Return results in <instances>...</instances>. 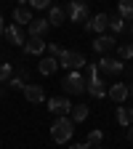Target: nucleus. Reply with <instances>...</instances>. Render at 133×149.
I'll return each mask as SVG.
<instances>
[{
  "mask_svg": "<svg viewBox=\"0 0 133 149\" xmlns=\"http://www.w3.org/2000/svg\"><path fill=\"white\" fill-rule=\"evenodd\" d=\"M128 96H130V99H133V83H130V85H128Z\"/></svg>",
  "mask_w": 133,
  "mask_h": 149,
  "instance_id": "nucleus-30",
  "label": "nucleus"
},
{
  "mask_svg": "<svg viewBox=\"0 0 133 149\" xmlns=\"http://www.w3.org/2000/svg\"><path fill=\"white\" fill-rule=\"evenodd\" d=\"M24 99L29 101V104H40L43 99H45V91H43V85H35V83H27L24 88Z\"/></svg>",
  "mask_w": 133,
  "mask_h": 149,
  "instance_id": "nucleus-10",
  "label": "nucleus"
},
{
  "mask_svg": "<svg viewBox=\"0 0 133 149\" xmlns=\"http://www.w3.org/2000/svg\"><path fill=\"white\" fill-rule=\"evenodd\" d=\"M3 37H6L8 43H13V45H24V40H27L24 29L19 27V24H8V27L3 29Z\"/></svg>",
  "mask_w": 133,
  "mask_h": 149,
  "instance_id": "nucleus-7",
  "label": "nucleus"
},
{
  "mask_svg": "<svg viewBox=\"0 0 133 149\" xmlns=\"http://www.w3.org/2000/svg\"><path fill=\"white\" fill-rule=\"evenodd\" d=\"M48 109L53 112L56 117H67V115H69V109H72V101L64 99V96H61V99H59V96H53V99H48Z\"/></svg>",
  "mask_w": 133,
  "mask_h": 149,
  "instance_id": "nucleus-6",
  "label": "nucleus"
},
{
  "mask_svg": "<svg viewBox=\"0 0 133 149\" xmlns=\"http://www.w3.org/2000/svg\"><path fill=\"white\" fill-rule=\"evenodd\" d=\"M48 29H51L48 19H32V22L27 24V32H29V37H43Z\"/></svg>",
  "mask_w": 133,
  "mask_h": 149,
  "instance_id": "nucleus-14",
  "label": "nucleus"
},
{
  "mask_svg": "<svg viewBox=\"0 0 133 149\" xmlns=\"http://www.w3.org/2000/svg\"><path fill=\"white\" fill-rule=\"evenodd\" d=\"M11 77H13V67H11V64H0V83L8 85Z\"/></svg>",
  "mask_w": 133,
  "mask_h": 149,
  "instance_id": "nucleus-24",
  "label": "nucleus"
},
{
  "mask_svg": "<svg viewBox=\"0 0 133 149\" xmlns=\"http://www.w3.org/2000/svg\"><path fill=\"white\" fill-rule=\"evenodd\" d=\"M109 29H112V32H117V35L125 32V19L117 16V13H115V16H109Z\"/></svg>",
  "mask_w": 133,
  "mask_h": 149,
  "instance_id": "nucleus-22",
  "label": "nucleus"
},
{
  "mask_svg": "<svg viewBox=\"0 0 133 149\" xmlns=\"http://www.w3.org/2000/svg\"><path fill=\"white\" fill-rule=\"evenodd\" d=\"M107 96L115 101V104H125V99H128V85H123V83H112V85L107 88Z\"/></svg>",
  "mask_w": 133,
  "mask_h": 149,
  "instance_id": "nucleus-11",
  "label": "nucleus"
},
{
  "mask_svg": "<svg viewBox=\"0 0 133 149\" xmlns=\"http://www.w3.org/2000/svg\"><path fill=\"white\" fill-rule=\"evenodd\" d=\"M85 91L91 93L93 99H104L107 96V83L99 77V67L88 64V80H85Z\"/></svg>",
  "mask_w": 133,
  "mask_h": 149,
  "instance_id": "nucleus-2",
  "label": "nucleus"
},
{
  "mask_svg": "<svg viewBox=\"0 0 133 149\" xmlns=\"http://www.w3.org/2000/svg\"><path fill=\"white\" fill-rule=\"evenodd\" d=\"M45 48H48V53L53 56V59H59V56H61V48H59V43H45Z\"/></svg>",
  "mask_w": 133,
  "mask_h": 149,
  "instance_id": "nucleus-26",
  "label": "nucleus"
},
{
  "mask_svg": "<svg viewBox=\"0 0 133 149\" xmlns=\"http://www.w3.org/2000/svg\"><path fill=\"white\" fill-rule=\"evenodd\" d=\"M117 123H120L123 128L133 125V107H125V104L117 107Z\"/></svg>",
  "mask_w": 133,
  "mask_h": 149,
  "instance_id": "nucleus-18",
  "label": "nucleus"
},
{
  "mask_svg": "<svg viewBox=\"0 0 133 149\" xmlns=\"http://www.w3.org/2000/svg\"><path fill=\"white\" fill-rule=\"evenodd\" d=\"M3 29H6V24H3V16H0V40H3Z\"/></svg>",
  "mask_w": 133,
  "mask_h": 149,
  "instance_id": "nucleus-29",
  "label": "nucleus"
},
{
  "mask_svg": "<svg viewBox=\"0 0 133 149\" xmlns=\"http://www.w3.org/2000/svg\"><path fill=\"white\" fill-rule=\"evenodd\" d=\"M69 149H91V146H88V144H85V141H83V144H72V146H69Z\"/></svg>",
  "mask_w": 133,
  "mask_h": 149,
  "instance_id": "nucleus-27",
  "label": "nucleus"
},
{
  "mask_svg": "<svg viewBox=\"0 0 133 149\" xmlns=\"http://www.w3.org/2000/svg\"><path fill=\"white\" fill-rule=\"evenodd\" d=\"M32 22V8L29 6H24V3H19V6H13V24H29Z\"/></svg>",
  "mask_w": 133,
  "mask_h": 149,
  "instance_id": "nucleus-12",
  "label": "nucleus"
},
{
  "mask_svg": "<svg viewBox=\"0 0 133 149\" xmlns=\"http://www.w3.org/2000/svg\"><path fill=\"white\" fill-rule=\"evenodd\" d=\"M56 69H59V59H53V56H45V59L37 61V72L45 74V77H48V74H53Z\"/></svg>",
  "mask_w": 133,
  "mask_h": 149,
  "instance_id": "nucleus-16",
  "label": "nucleus"
},
{
  "mask_svg": "<svg viewBox=\"0 0 133 149\" xmlns=\"http://www.w3.org/2000/svg\"><path fill=\"white\" fill-rule=\"evenodd\" d=\"M85 29H91V32H104V29H109V16L107 13H96L91 19V22H85Z\"/></svg>",
  "mask_w": 133,
  "mask_h": 149,
  "instance_id": "nucleus-13",
  "label": "nucleus"
},
{
  "mask_svg": "<svg viewBox=\"0 0 133 149\" xmlns=\"http://www.w3.org/2000/svg\"><path fill=\"white\" fill-rule=\"evenodd\" d=\"M43 51H45V40H43V37H27V40H24V53L40 56Z\"/></svg>",
  "mask_w": 133,
  "mask_h": 149,
  "instance_id": "nucleus-15",
  "label": "nucleus"
},
{
  "mask_svg": "<svg viewBox=\"0 0 133 149\" xmlns=\"http://www.w3.org/2000/svg\"><path fill=\"white\" fill-rule=\"evenodd\" d=\"M115 48H117V40L112 35H99L96 40H93V51H96V53H109Z\"/></svg>",
  "mask_w": 133,
  "mask_h": 149,
  "instance_id": "nucleus-9",
  "label": "nucleus"
},
{
  "mask_svg": "<svg viewBox=\"0 0 133 149\" xmlns=\"http://www.w3.org/2000/svg\"><path fill=\"white\" fill-rule=\"evenodd\" d=\"M88 104H72V109H69V120L72 123H83V120H88Z\"/></svg>",
  "mask_w": 133,
  "mask_h": 149,
  "instance_id": "nucleus-17",
  "label": "nucleus"
},
{
  "mask_svg": "<svg viewBox=\"0 0 133 149\" xmlns=\"http://www.w3.org/2000/svg\"><path fill=\"white\" fill-rule=\"evenodd\" d=\"M72 133H75V123L69 117H56L53 120V125H51V139L56 144H67L72 139Z\"/></svg>",
  "mask_w": 133,
  "mask_h": 149,
  "instance_id": "nucleus-1",
  "label": "nucleus"
},
{
  "mask_svg": "<svg viewBox=\"0 0 133 149\" xmlns=\"http://www.w3.org/2000/svg\"><path fill=\"white\" fill-rule=\"evenodd\" d=\"M117 16H123L125 22H133V0H120L117 3Z\"/></svg>",
  "mask_w": 133,
  "mask_h": 149,
  "instance_id": "nucleus-20",
  "label": "nucleus"
},
{
  "mask_svg": "<svg viewBox=\"0 0 133 149\" xmlns=\"http://www.w3.org/2000/svg\"><path fill=\"white\" fill-rule=\"evenodd\" d=\"M85 64H88V61H85V56H83L80 51H61V56H59V67L72 69V72H80Z\"/></svg>",
  "mask_w": 133,
  "mask_h": 149,
  "instance_id": "nucleus-3",
  "label": "nucleus"
},
{
  "mask_svg": "<svg viewBox=\"0 0 133 149\" xmlns=\"http://www.w3.org/2000/svg\"><path fill=\"white\" fill-rule=\"evenodd\" d=\"M24 3H29V8H35V11L51 8V0H24Z\"/></svg>",
  "mask_w": 133,
  "mask_h": 149,
  "instance_id": "nucleus-25",
  "label": "nucleus"
},
{
  "mask_svg": "<svg viewBox=\"0 0 133 149\" xmlns=\"http://www.w3.org/2000/svg\"><path fill=\"white\" fill-rule=\"evenodd\" d=\"M117 53H120V61H123V59H133V43L117 45Z\"/></svg>",
  "mask_w": 133,
  "mask_h": 149,
  "instance_id": "nucleus-23",
  "label": "nucleus"
},
{
  "mask_svg": "<svg viewBox=\"0 0 133 149\" xmlns=\"http://www.w3.org/2000/svg\"><path fill=\"white\" fill-rule=\"evenodd\" d=\"M61 88L69 93V96H80V93H85V77L80 72H69L64 77V83H61Z\"/></svg>",
  "mask_w": 133,
  "mask_h": 149,
  "instance_id": "nucleus-4",
  "label": "nucleus"
},
{
  "mask_svg": "<svg viewBox=\"0 0 133 149\" xmlns=\"http://www.w3.org/2000/svg\"><path fill=\"white\" fill-rule=\"evenodd\" d=\"M101 72H107V74H120L123 69H125V64L120 61V59H109V56H101V61L96 64Z\"/></svg>",
  "mask_w": 133,
  "mask_h": 149,
  "instance_id": "nucleus-8",
  "label": "nucleus"
},
{
  "mask_svg": "<svg viewBox=\"0 0 133 149\" xmlns=\"http://www.w3.org/2000/svg\"><path fill=\"white\" fill-rule=\"evenodd\" d=\"M67 13H69V22H88V3H83V0H69L67 6Z\"/></svg>",
  "mask_w": 133,
  "mask_h": 149,
  "instance_id": "nucleus-5",
  "label": "nucleus"
},
{
  "mask_svg": "<svg viewBox=\"0 0 133 149\" xmlns=\"http://www.w3.org/2000/svg\"><path fill=\"white\" fill-rule=\"evenodd\" d=\"M125 32H128V35H133V24H128V27H125Z\"/></svg>",
  "mask_w": 133,
  "mask_h": 149,
  "instance_id": "nucleus-31",
  "label": "nucleus"
},
{
  "mask_svg": "<svg viewBox=\"0 0 133 149\" xmlns=\"http://www.w3.org/2000/svg\"><path fill=\"white\" fill-rule=\"evenodd\" d=\"M64 8H59V6H51L48 8V24L51 27H59V24H64Z\"/></svg>",
  "mask_w": 133,
  "mask_h": 149,
  "instance_id": "nucleus-19",
  "label": "nucleus"
},
{
  "mask_svg": "<svg viewBox=\"0 0 133 149\" xmlns=\"http://www.w3.org/2000/svg\"><path fill=\"white\" fill-rule=\"evenodd\" d=\"M128 141L133 144V125H128Z\"/></svg>",
  "mask_w": 133,
  "mask_h": 149,
  "instance_id": "nucleus-28",
  "label": "nucleus"
},
{
  "mask_svg": "<svg viewBox=\"0 0 133 149\" xmlns=\"http://www.w3.org/2000/svg\"><path fill=\"white\" fill-rule=\"evenodd\" d=\"M101 141H104V130H101V128H93L91 133H88V139H85V144H88L91 149L101 146Z\"/></svg>",
  "mask_w": 133,
  "mask_h": 149,
  "instance_id": "nucleus-21",
  "label": "nucleus"
}]
</instances>
